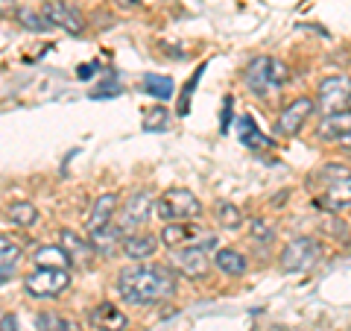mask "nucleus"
Segmentation results:
<instances>
[{
  "instance_id": "f257e3e1",
  "label": "nucleus",
  "mask_w": 351,
  "mask_h": 331,
  "mask_svg": "<svg viewBox=\"0 0 351 331\" xmlns=\"http://www.w3.org/2000/svg\"><path fill=\"white\" fill-rule=\"evenodd\" d=\"M117 293L120 299L129 305H152L161 299H170L176 293V273L158 264H138V267H126L117 275Z\"/></svg>"
},
{
  "instance_id": "f03ea898",
  "label": "nucleus",
  "mask_w": 351,
  "mask_h": 331,
  "mask_svg": "<svg viewBox=\"0 0 351 331\" xmlns=\"http://www.w3.org/2000/svg\"><path fill=\"white\" fill-rule=\"evenodd\" d=\"M156 214L164 223H191L202 217V203L188 187H167L156 200Z\"/></svg>"
},
{
  "instance_id": "7ed1b4c3",
  "label": "nucleus",
  "mask_w": 351,
  "mask_h": 331,
  "mask_svg": "<svg viewBox=\"0 0 351 331\" xmlns=\"http://www.w3.org/2000/svg\"><path fill=\"white\" fill-rule=\"evenodd\" d=\"M322 258V244L313 235H302L281 249L278 264L284 273H304Z\"/></svg>"
},
{
  "instance_id": "20e7f679",
  "label": "nucleus",
  "mask_w": 351,
  "mask_h": 331,
  "mask_svg": "<svg viewBox=\"0 0 351 331\" xmlns=\"http://www.w3.org/2000/svg\"><path fill=\"white\" fill-rule=\"evenodd\" d=\"M214 240L205 238L202 244H191V247H179L173 249L170 255V267L184 275V279H205L208 270H211V258H208V247H211Z\"/></svg>"
},
{
  "instance_id": "39448f33",
  "label": "nucleus",
  "mask_w": 351,
  "mask_h": 331,
  "mask_svg": "<svg viewBox=\"0 0 351 331\" xmlns=\"http://www.w3.org/2000/svg\"><path fill=\"white\" fill-rule=\"evenodd\" d=\"M351 106V76L348 73H334L316 85V109L322 115L343 112Z\"/></svg>"
},
{
  "instance_id": "423d86ee",
  "label": "nucleus",
  "mask_w": 351,
  "mask_h": 331,
  "mask_svg": "<svg viewBox=\"0 0 351 331\" xmlns=\"http://www.w3.org/2000/svg\"><path fill=\"white\" fill-rule=\"evenodd\" d=\"M71 288V275L64 267H36L24 279V290L36 299H53Z\"/></svg>"
},
{
  "instance_id": "0eeeda50",
  "label": "nucleus",
  "mask_w": 351,
  "mask_h": 331,
  "mask_svg": "<svg viewBox=\"0 0 351 331\" xmlns=\"http://www.w3.org/2000/svg\"><path fill=\"white\" fill-rule=\"evenodd\" d=\"M152 212H156V196H152L147 187H138V191L123 203V208H117L114 226L123 231V235H126V231L132 235V231H138L152 217Z\"/></svg>"
},
{
  "instance_id": "6e6552de",
  "label": "nucleus",
  "mask_w": 351,
  "mask_h": 331,
  "mask_svg": "<svg viewBox=\"0 0 351 331\" xmlns=\"http://www.w3.org/2000/svg\"><path fill=\"white\" fill-rule=\"evenodd\" d=\"M316 112V97L311 94H302V97H295L293 103H287L281 109V115L276 120V129H278V135L284 138H295L299 132L304 129V124L313 117Z\"/></svg>"
},
{
  "instance_id": "1a4fd4ad",
  "label": "nucleus",
  "mask_w": 351,
  "mask_h": 331,
  "mask_svg": "<svg viewBox=\"0 0 351 331\" xmlns=\"http://www.w3.org/2000/svg\"><path fill=\"white\" fill-rule=\"evenodd\" d=\"M41 15L47 18L50 27H59L64 32H71V36H80V32L85 30L82 12H76V9L68 6L64 0H47V3L41 6Z\"/></svg>"
},
{
  "instance_id": "9d476101",
  "label": "nucleus",
  "mask_w": 351,
  "mask_h": 331,
  "mask_svg": "<svg viewBox=\"0 0 351 331\" xmlns=\"http://www.w3.org/2000/svg\"><path fill=\"white\" fill-rule=\"evenodd\" d=\"M313 205L322 208V212H328V214L348 212L351 208V179H339V182H331V185L319 187Z\"/></svg>"
},
{
  "instance_id": "9b49d317",
  "label": "nucleus",
  "mask_w": 351,
  "mask_h": 331,
  "mask_svg": "<svg viewBox=\"0 0 351 331\" xmlns=\"http://www.w3.org/2000/svg\"><path fill=\"white\" fill-rule=\"evenodd\" d=\"M88 323H91V328H97V331H126L129 328V317L120 311L117 305L100 302V305H94L91 311H88Z\"/></svg>"
},
{
  "instance_id": "f8f14e48",
  "label": "nucleus",
  "mask_w": 351,
  "mask_h": 331,
  "mask_svg": "<svg viewBox=\"0 0 351 331\" xmlns=\"http://www.w3.org/2000/svg\"><path fill=\"white\" fill-rule=\"evenodd\" d=\"M269 56H255L243 68V82L255 97H269V91H276L269 82Z\"/></svg>"
},
{
  "instance_id": "ddd939ff",
  "label": "nucleus",
  "mask_w": 351,
  "mask_h": 331,
  "mask_svg": "<svg viewBox=\"0 0 351 331\" xmlns=\"http://www.w3.org/2000/svg\"><path fill=\"white\" fill-rule=\"evenodd\" d=\"M158 244H161V238L152 235V231H132V235L123 238L120 252H123L126 258H132V261H147V258L156 255Z\"/></svg>"
},
{
  "instance_id": "4468645a",
  "label": "nucleus",
  "mask_w": 351,
  "mask_h": 331,
  "mask_svg": "<svg viewBox=\"0 0 351 331\" xmlns=\"http://www.w3.org/2000/svg\"><path fill=\"white\" fill-rule=\"evenodd\" d=\"M59 247L68 252L71 264H76V267H88L91 258L97 255L94 247H91V240H85L82 235H76V231H71V229H62L59 231Z\"/></svg>"
},
{
  "instance_id": "2eb2a0df",
  "label": "nucleus",
  "mask_w": 351,
  "mask_h": 331,
  "mask_svg": "<svg viewBox=\"0 0 351 331\" xmlns=\"http://www.w3.org/2000/svg\"><path fill=\"white\" fill-rule=\"evenodd\" d=\"M117 217V194H100L91 205V214H88V223L85 229L88 231H97L103 226H112Z\"/></svg>"
},
{
  "instance_id": "dca6fc26",
  "label": "nucleus",
  "mask_w": 351,
  "mask_h": 331,
  "mask_svg": "<svg viewBox=\"0 0 351 331\" xmlns=\"http://www.w3.org/2000/svg\"><path fill=\"white\" fill-rule=\"evenodd\" d=\"M199 235L202 231L191 226V223H164L161 229V244L170 247V249H179V247H191V244H199Z\"/></svg>"
},
{
  "instance_id": "f3484780",
  "label": "nucleus",
  "mask_w": 351,
  "mask_h": 331,
  "mask_svg": "<svg viewBox=\"0 0 351 331\" xmlns=\"http://www.w3.org/2000/svg\"><path fill=\"white\" fill-rule=\"evenodd\" d=\"M123 231H120L114 223L112 226H103V229H97V231H88V240H91V247L97 255H106V258H112L114 252L120 249V244H123Z\"/></svg>"
},
{
  "instance_id": "a211bd4d",
  "label": "nucleus",
  "mask_w": 351,
  "mask_h": 331,
  "mask_svg": "<svg viewBox=\"0 0 351 331\" xmlns=\"http://www.w3.org/2000/svg\"><path fill=\"white\" fill-rule=\"evenodd\" d=\"M351 132V106L343 109V112H334V115H322L319 126H316V138L319 141H337L339 135Z\"/></svg>"
},
{
  "instance_id": "6ab92c4d",
  "label": "nucleus",
  "mask_w": 351,
  "mask_h": 331,
  "mask_svg": "<svg viewBox=\"0 0 351 331\" xmlns=\"http://www.w3.org/2000/svg\"><path fill=\"white\" fill-rule=\"evenodd\" d=\"M211 261H214V267L226 275H246V270H249L246 255L237 249H217Z\"/></svg>"
},
{
  "instance_id": "aec40b11",
  "label": "nucleus",
  "mask_w": 351,
  "mask_h": 331,
  "mask_svg": "<svg viewBox=\"0 0 351 331\" xmlns=\"http://www.w3.org/2000/svg\"><path fill=\"white\" fill-rule=\"evenodd\" d=\"M18 261H21V247L15 244L12 238H3V235H0V284L12 279Z\"/></svg>"
},
{
  "instance_id": "412c9836",
  "label": "nucleus",
  "mask_w": 351,
  "mask_h": 331,
  "mask_svg": "<svg viewBox=\"0 0 351 331\" xmlns=\"http://www.w3.org/2000/svg\"><path fill=\"white\" fill-rule=\"evenodd\" d=\"M237 132H240V141H243L246 147H252V150L269 147V138L258 129V124H255V117L252 115H240L237 117Z\"/></svg>"
},
{
  "instance_id": "4be33fe9",
  "label": "nucleus",
  "mask_w": 351,
  "mask_h": 331,
  "mask_svg": "<svg viewBox=\"0 0 351 331\" xmlns=\"http://www.w3.org/2000/svg\"><path fill=\"white\" fill-rule=\"evenodd\" d=\"M36 331H82V326L76 319L64 317V314H53V311H44L36 317Z\"/></svg>"
},
{
  "instance_id": "5701e85b",
  "label": "nucleus",
  "mask_w": 351,
  "mask_h": 331,
  "mask_svg": "<svg viewBox=\"0 0 351 331\" xmlns=\"http://www.w3.org/2000/svg\"><path fill=\"white\" fill-rule=\"evenodd\" d=\"M141 88H144L149 97H156V100H170L173 91H176V85H173L170 76H158V73H144Z\"/></svg>"
},
{
  "instance_id": "b1692460",
  "label": "nucleus",
  "mask_w": 351,
  "mask_h": 331,
  "mask_svg": "<svg viewBox=\"0 0 351 331\" xmlns=\"http://www.w3.org/2000/svg\"><path fill=\"white\" fill-rule=\"evenodd\" d=\"M32 261H36V267H64V270L71 267L68 252H64L59 244L56 247H41V249H36Z\"/></svg>"
},
{
  "instance_id": "393cba45",
  "label": "nucleus",
  "mask_w": 351,
  "mask_h": 331,
  "mask_svg": "<svg viewBox=\"0 0 351 331\" xmlns=\"http://www.w3.org/2000/svg\"><path fill=\"white\" fill-rule=\"evenodd\" d=\"M311 179L325 187V185L339 182V179H351V168H346V164H339V161H328V164H322V168L311 176Z\"/></svg>"
},
{
  "instance_id": "a878e982",
  "label": "nucleus",
  "mask_w": 351,
  "mask_h": 331,
  "mask_svg": "<svg viewBox=\"0 0 351 331\" xmlns=\"http://www.w3.org/2000/svg\"><path fill=\"white\" fill-rule=\"evenodd\" d=\"M214 220L223 229H240L243 226V212L234 203H217L214 205Z\"/></svg>"
},
{
  "instance_id": "bb28decb",
  "label": "nucleus",
  "mask_w": 351,
  "mask_h": 331,
  "mask_svg": "<svg viewBox=\"0 0 351 331\" xmlns=\"http://www.w3.org/2000/svg\"><path fill=\"white\" fill-rule=\"evenodd\" d=\"M6 217L12 220L15 226H32L38 220V208L32 203H12L6 208Z\"/></svg>"
},
{
  "instance_id": "cd10ccee",
  "label": "nucleus",
  "mask_w": 351,
  "mask_h": 331,
  "mask_svg": "<svg viewBox=\"0 0 351 331\" xmlns=\"http://www.w3.org/2000/svg\"><path fill=\"white\" fill-rule=\"evenodd\" d=\"M15 18H18V24L24 27V30H29V32H44V30H50L47 18H44L41 12H36V9H29V6H21Z\"/></svg>"
},
{
  "instance_id": "c85d7f7f",
  "label": "nucleus",
  "mask_w": 351,
  "mask_h": 331,
  "mask_svg": "<svg viewBox=\"0 0 351 331\" xmlns=\"http://www.w3.org/2000/svg\"><path fill=\"white\" fill-rule=\"evenodd\" d=\"M290 76H293L290 68H287V65H284L281 59H272V62H269V82H272V88H276V91L290 82Z\"/></svg>"
},
{
  "instance_id": "c756f323",
  "label": "nucleus",
  "mask_w": 351,
  "mask_h": 331,
  "mask_svg": "<svg viewBox=\"0 0 351 331\" xmlns=\"http://www.w3.org/2000/svg\"><path fill=\"white\" fill-rule=\"evenodd\" d=\"M199 80H202V68L196 71L191 80H188V85L182 88V100H179V109H176V115H179V117H184V115L191 112V97H193V88H196V82H199Z\"/></svg>"
},
{
  "instance_id": "7c9ffc66",
  "label": "nucleus",
  "mask_w": 351,
  "mask_h": 331,
  "mask_svg": "<svg viewBox=\"0 0 351 331\" xmlns=\"http://www.w3.org/2000/svg\"><path fill=\"white\" fill-rule=\"evenodd\" d=\"M120 91H123V85H120L117 73H114V71H108V82H103L100 88H94L91 97H94V100H100V97H117Z\"/></svg>"
},
{
  "instance_id": "2f4dec72",
  "label": "nucleus",
  "mask_w": 351,
  "mask_h": 331,
  "mask_svg": "<svg viewBox=\"0 0 351 331\" xmlns=\"http://www.w3.org/2000/svg\"><path fill=\"white\" fill-rule=\"evenodd\" d=\"M167 109H152V112L147 115V120H144V129L147 132H161V129H167Z\"/></svg>"
},
{
  "instance_id": "473e14b6",
  "label": "nucleus",
  "mask_w": 351,
  "mask_h": 331,
  "mask_svg": "<svg viewBox=\"0 0 351 331\" xmlns=\"http://www.w3.org/2000/svg\"><path fill=\"white\" fill-rule=\"evenodd\" d=\"M249 229H252V238L261 240V244H269V240L276 238V229H272L267 220H252V226H249Z\"/></svg>"
},
{
  "instance_id": "72a5a7b5",
  "label": "nucleus",
  "mask_w": 351,
  "mask_h": 331,
  "mask_svg": "<svg viewBox=\"0 0 351 331\" xmlns=\"http://www.w3.org/2000/svg\"><path fill=\"white\" fill-rule=\"evenodd\" d=\"M232 106H234V100H232V97H226L223 120H219V129H223V135H226V132H228V126H232Z\"/></svg>"
},
{
  "instance_id": "f704fd0d",
  "label": "nucleus",
  "mask_w": 351,
  "mask_h": 331,
  "mask_svg": "<svg viewBox=\"0 0 351 331\" xmlns=\"http://www.w3.org/2000/svg\"><path fill=\"white\" fill-rule=\"evenodd\" d=\"M0 331H21V326H18V317H12V314L0 317Z\"/></svg>"
},
{
  "instance_id": "c9c22d12",
  "label": "nucleus",
  "mask_w": 351,
  "mask_h": 331,
  "mask_svg": "<svg viewBox=\"0 0 351 331\" xmlns=\"http://www.w3.org/2000/svg\"><path fill=\"white\" fill-rule=\"evenodd\" d=\"M12 15H18V6L12 0H0V18H12Z\"/></svg>"
},
{
  "instance_id": "e433bc0d",
  "label": "nucleus",
  "mask_w": 351,
  "mask_h": 331,
  "mask_svg": "<svg viewBox=\"0 0 351 331\" xmlns=\"http://www.w3.org/2000/svg\"><path fill=\"white\" fill-rule=\"evenodd\" d=\"M94 71H97V62H88V65H80V71H76V76H80V80H91Z\"/></svg>"
},
{
  "instance_id": "4c0bfd02",
  "label": "nucleus",
  "mask_w": 351,
  "mask_h": 331,
  "mask_svg": "<svg viewBox=\"0 0 351 331\" xmlns=\"http://www.w3.org/2000/svg\"><path fill=\"white\" fill-rule=\"evenodd\" d=\"M334 144H339V150H346V152H351V132H346V135H339Z\"/></svg>"
},
{
  "instance_id": "58836bf2",
  "label": "nucleus",
  "mask_w": 351,
  "mask_h": 331,
  "mask_svg": "<svg viewBox=\"0 0 351 331\" xmlns=\"http://www.w3.org/2000/svg\"><path fill=\"white\" fill-rule=\"evenodd\" d=\"M114 3H117L120 9H129V6H135V3H138V0H114Z\"/></svg>"
}]
</instances>
